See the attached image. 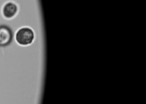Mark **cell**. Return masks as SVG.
I'll return each instance as SVG.
<instances>
[{"mask_svg": "<svg viewBox=\"0 0 146 104\" xmlns=\"http://www.w3.org/2000/svg\"><path fill=\"white\" fill-rule=\"evenodd\" d=\"M16 41L21 46H28L34 39V32L31 28L23 27L19 28L16 34Z\"/></svg>", "mask_w": 146, "mask_h": 104, "instance_id": "6da1fadb", "label": "cell"}, {"mask_svg": "<svg viewBox=\"0 0 146 104\" xmlns=\"http://www.w3.org/2000/svg\"><path fill=\"white\" fill-rule=\"evenodd\" d=\"M12 39L11 29L7 26H0V46H7Z\"/></svg>", "mask_w": 146, "mask_h": 104, "instance_id": "7a4b0ae2", "label": "cell"}, {"mask_svg": "<svg viewBox=\"0 0 146 104\" xmlns=\"http://www.w3.org/2000/svg\"><path fill=\"white\" fill-rule=\"evenodd\" d=\"M18 11V7L14 3L7 2L4 5L2 8V14L5 18L11 19L17 14Z\"/></svg>", "mask_w": 146, "mask_h": 104, "instance_id": "3957f363", "label": "cell"}]
</instances>
